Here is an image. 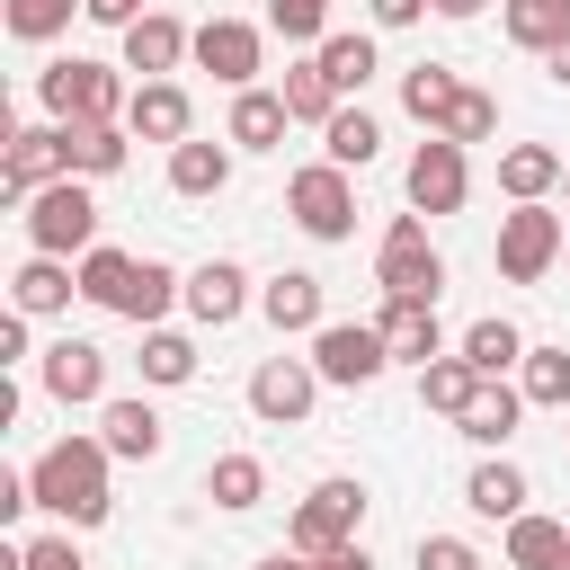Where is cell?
I'll return each instance as SVG.
<instances>
[{"label":"cell","instance_id":"obj_2","mask_svg":"<svg viewBox=\"0 0 570 570\" xmlns=\"http://www.w3.org/2000/svg\"><path fill=\"white\" fill-rule=\"evenodd\" d=\"M36 98H45L53 125H125V107H134V89L116 80V62H89V53L45 62L36 71Z\"/></svg>","mask_w":570,"mask_h":570},{"label":"cell","instance_id":"obj_47","mask_svg":"<svg viewBox=\"0 0 570 570\" xmlns=\"http://www.w3.org/2000/svg\"><path fill=\"white\" fill-rule=\"evenodd\" d=\"M303 561H312V570H374V552H365V543H338V552H303Z\"/></svg>","mask_w":570,"mask_h":570},{"label":"cell","instance_id":"obj_33","mask_svg":"<svg viewBox=\"0 0 570 570\" xmlns=\"http://www.w3.org/2000/svg\"><path fill=\"white\" fill-rule=\"evenodd\" d=\"M374 151H383V125H374V116H365V107L347 98V107H338V116L321 125V160H338V169H365Z\"/></svg>","mask_w":570,"mask_h":570},{"label":"cell","instance_id":"obj_31","mask_svg":"<svg viewBox=\"0 0 570 570\" xmlns=\"http://www.w3.org/2000/svg\"><path fill=\"white\" fill-rule=\"evenodd\" d=\"M321 71H330V89H338V98H365V80L383 71V53H374V36H356V27H330V45H321Z\"/></svg>","mask_w":570,"mask_h":570},{"label":"cell","instance_id":"obj_34","mask_svg":"<svg viewBox=\"0 0 570 570\" xmlns=\"http://www.w3.org/2000/svg\"><path fill=\"white\" fill-rule=\"evenodd\" d=\"M134 267H142L134 249H107V240H98V249L80 258V294H89L98 312H125V303H134Z\"/></svg>","mask_w":570,"mask_h":570},{"label":"cell","instance_id":"obj_14","mask_svg":"<svg viewBox=\"0 0 570 570\" xmlns=\"http://www.w3.org/2000/svg\"><path fill=\"white\" fill-rule=\"evenodd\" d=\"M258 312H267L276 338H312V330H330V294H321L312 267H276V276L258 285Z\"/></svg>","mask_w":570,"mask_h":570},{"label":"cell","instance_id":"obj_13","mask_svg":"<svg viewBox=\"0 0 570 570\" xmlns=\"http://www.w3.org/2000/svg\"><path fill=\"white\" fill-rule=\"evenodd\" d=\"M36 383H45V401L89 410V401H107V347H98V338H53V347L36 356Z\"/></svg>","mask_w":570,"mask_h":570},{"label":"cell","instance_id":"obj_38","mask_svg":"<svg viewBox=\"0 0 570 570\" xmlns=\"http://www.w3.org/2000/svg\"><path fill=\"white\" fill-rule=\"evenodd\" d=\"M454 89H463V80H454L445 62H419V71H401V116H419V125L436 134L445 107H454Z\"/></svg>","mask_w":570,"mask_h":570},{"label":"cell","instance_id":"obj_3","mask_svg":"<svg viewBox=\"0 0 570 570\" xmlns=\"http://www.w3.org/2000/svg\"><path fill=\"white\" fill-rule=\"evenodd\" d=\"M27 249L36 258H89L98 249V196H89V178H53L45 196H27Z\"/></svg>","mask_w":570,"mask_h":570},{"label":"cell","instance_id":"obj_28","mask_svg":"<svg viewBox=\"0 0 570 570\" xmlns=\"http://www.w3.org/2000/svg\"><path fill=\"white\" fill-rule=\"evenodd\" d=\"M169 187H178V196H223V187H232V142L187 134V142L169 151Z\"/></svg>","mask_w":570,"mask_h":570},{"label":"cell","instance_id":"obj_52","mask_svg":"<svg viewBox=\"0 0 570 570\" xmlns=\"http://www.w3.org/2000/svg\"><path fill=\"white\" fill-rule=\"evenodd\" d=\"M561 205H570V178H561Z\"/></svg>","mask_w":570,"mask_h":570},{"label":"cell","instance_id":"obj_20","mask_svg":"<svg viewBox=\"0 0 570 570\" xmlns=\"http://www.w3.org/2000/svg\"><path fill=\"white\" fill-rule=\"evenodd\" d=\"M525 499H534V481H525L508 454H481V463L463 472V508H472V517H490V525H517V517H525Z\"/></svg>","mask_w":570,"mask_h":570},{"label":"cell","instance_id":"obj_30","mask_svg":"<svg viewBox=\"0 0 570 570\" xmlns=\"http://www.w3.org/2000/svg\"><path fill=\"white\" fill-rule=\"evenodd\" d=\"M205 499H214L223 517H249V508L267 499V463H258V454H214V463H205Z\"/></svg>","mask_w":570,"mask_h":570},{"label":"cell","instance_id":"obj_24","mask_svg":"<svg viewBox=\"0 0 570 570\" xmlns=\"http://www.w3.org/2000/svg\"><path fill=\"white\" fill-rule=\"evenodd\" d=\"M525 347H534V338H525L517 321H499V312H490V321H472V330H463V347H454V356H463L481 383H508V374L525 365Z\"/></svg>","mask_w":570,"mask_h":570},{"label":"cell","instance_id":"obj_35","mask_svg":"<svg viewBox=\"0 0 570 570\" xmlns=\"http://www.w3.org/2000/svg\"><path fill=\"white\" fill-rule=\"evenodd\" d=\"M125 160H134L125 125H71V178H116Z\"/></svg>","mask_w":570,"mask_h":570},{"label":"cell","instance_id":"obj_11","mask_svg":"<svg viewBox=\"0 0 570 570\" xmlns=\"http://www.w3.org/2000/svg\"><path fill=\"white\" fill-rule=\"evenodd\" d=\"M196 71H214L223 89H258V71H267V27H249V18H205V27H196Z\"/></svg>","mask_w":570,"mask_h":570},{"label":"cell","instance_id":"obj_10","mask_svg":"<svg viewBox=\"0 0 570 570\" xmlns=\"http://www.w3.org/2000/svg\"><path fill=\"white\" fill-rule=\"evenodd\" d=\"M53 178H71V125H53V116H45V125H18V134H9V160H0V187L27 205V196H45Z\"/></svg>","mask_w":570,"mask_h":570},{"label":"cell","instance_id":"obj_6","mask_svg":"<svg viewBox=\"0 0 570 570\" xmlns=\"http://www.w3.org/2000/svg\"><path fill=\"white\" fill-rule=\"evenodd\" d=\"M561 249H570V223H561L552 205H508V214H499L490 267H499L508 285H543V276L561 267Z\"/></svg>","mask_w":570,"mask_h":570},{"label":"cell","instance_id":"obj_50","mask_svg":"<svg viewBox=\"0 0 570 570\" xmlns=\"http://www.w3.org/2000/svg\"><path fill=\"white\" fill-rule=\"evenodd\" d=\"M543 62H552V80H561V89H570V45H561V53H543Z\"/></svg>","mask_w":570,"mask_h":570},{"label":"cell","instance_id":"obj_44","mask_svg":"<svg viewBox=\"0 0 570 570\" xmlns=\"http://www.w3.org/2000/svg\"><path fill=\"white\" fill-rule=\"evenodd\" d=\"M80 18H98V27H116V36H125V27H134V18H151V9H142V0H80Z\"/></svg>","mask_w":570,"mask_h":570},{"label":"cell","instance_id":"obj_32","mask_svg":"<svg viewBox=\"0 0 570 570\" xmlns=\"http://www.w3.org/2000/svg\"><path fill=\"white\" fill-rule=\"evenodd\" d=\"M508 45H525V53H561L570 45V0H508Z\"/></svg>","mask_w":570,"mask_h":570},{"label":"cell","instance_id":"obj_48","mask_svg":"<svg viewBox=\"0 0 570 570\" xmlns=\"http://www.w3.org/2000/svg\"><path fill=\"white\" fill-rule=\"evenodd\" d=\"M428 9H436V18H454V27H463V18H481V9H490V0H428Z\"/></svg>","mask_w":570,"mask_h":570},{"label":"cell","instance_id":"obj_49","mask_svg":"<svg viewBox=\"0 0 570 570\" xmlns=\"http://www.w3.org/2000/svg\"><path fill=\"white\" fill-rule=\"evenodd\" d=\"M258 570H312V561H303V552H294V543H285V552H267V561H258Z\"/></svg>","mask_w":570,"mask_h":570},{"label":"cell","instance_id":"obj_22","mask_svg":"<svg viewBox=\"0 0 570 570\" xmlns=\"http://www.w3.org/2000/svg\"><path fill=\"white\" fill-rule=\"evenodd\" d=\"M71 294H80V267H71V258H27V267L9 276V312H27V321L71 312Z\"/></svg>","mask_w":570,"mask_h":570},{"label":"cell","instance_id":"obj_7","mask_svg":"<svg viewBox=\"0 0 570 570\" xmlns=\"http://www.w3.org/2000/svg\"><path fill=\"white\" fill-rule=\"evenodd\" d=\"M356 534H365V481H347V472L312 481V490L294 499V517H285V543H294V552H338V543H356Z\"/></svg>","mask_w":570,"mask_h":570},{"label":"cell","instance_id":"obj_53","mask_svg":"<svg viewBox=\"0 0 570 570\" xmlns=\"http://www.w3.org/2000/svg\"><path fill=\"white\" fill-rule=\"evenodd\" d=\"M561 267H570V249H561Z\"/></svg>","mask_w":570,"mask_h":570},{"label":"cell","instance_id":"obj_19","mask_svg":"<svg viewBox=\"0 0 570 570\" xmlns=\"http://www.w3.org/2000/svg\"><path fill=\"white\" fill-rule=\"evenodd\" d=\"M561 178H570V160H561L552 142H508V151H499V196H508V205H552Z\"/></svg>","mask_w":570,"mask_h":570},{"label":"cell","instance_id":"obj_40","mask_svg":"<svg viewBox=\"0 0 570 570\" xmlns=\"http://www.w3.org/2000/svg\"><path fill=\"white\" fill-rule=\"evenodd\" d=\"M267 36L321 53V45H330V0H267Z\"/></svg>","mask_w":570,"mask_h":570},{"label":"cell","instance_id":"obj_51","mask_svg":"<svg viewBox=\"0 0 570 570\" xmlns=\"http://www.w3.org/2000/svg\"><path fill=\"white\" fill-rule=\"evenodd\" d=\"M561 436H570V410H561Z\"/></svg>","mask_w":570,"mask_h":570},{"label":"cell","instance_id":"obj_42","mask_svg":"<svg viewBox=\"0 0 570 570\" xmlns=\"http://www.w3.org/2000/svg\"><path fill=\"white\" fill-rule=\"evenodd\" d=\"M419 570H490L463 534H419Z\"/></svg>","mask_w":570,"mask_h":570},{"label":"cell","instance_id":"obj_8","mask_svg":"<svg viewBox=\"0 0 570 570\" xmlns=\"http://www.w3.org/2000/svg\"><path fill=\"white\" fill-rule=\"evenodd\" d=\"M401 196H410V214H463V196H472V151L463 142H445V134H428L419 151H410V169H401Z\"/></svg>","mask_w":570,"mask_h":570},{"label":"cell","instance_id":"obj_16","mask_svg":"<svg viewBox=\"0 0 570 570\" xmlns=\"http://www.w3.org/2000/svg\"><path fill=\"white\" fill-rule=\"evenodd\" d=\"M125 134L134 142H187L196 134V98L178 89V80H134V107H125Z\"/></svg>","mask_w":570,"mask_h":570},{"label":"cell","instance_id":"obj_1","mask_svg":"<svg viewBox=\"0 0 570 570\" xmlns=\"http://www.w3.org/2000/svg\"><path fill=\"white\" fill-rule=\"evenodd\" d=\"M107 445L98 436H53L36 463H27V490H36V508L45 517H62V534H89V525H107L116 517V490H107Z\"/></svg>","mask_w":570,"mask_h":570},{"label":"cell","instance_id":"obj_18","mask_svg":"<svg viewBox=\"0 0 570 570\" xmlns=\"http://www.w3.org/2000/svg\"><path fill=\"white\" fill-rule=\"evenodd\" d=\"M178 62H196V27H178L169 9H151V18H134V27H125V71L169 80Z\"/></svg>","mask_w":570,"mask_h":570},{"label":"cell","instance_id":"obj_46","mask_svg":"<svg viewBox=\"0 0 570 570\" xmlns=\"http://www.w3.org/2000/svg\"><path fill=\"white\" fill-rule=\"evenodd\" d=\"M365 18H374V27H419L428 0H365Z\"/></svg>","mask_w":570,"mask_h":570},{"label":"cell","instance_id":"obj_21","mask_svg":"<svg viewBox=\"0 0 570 570\" xmlns=\"http://www.w3.org/2000/svg\"><path fill=\"white\" fill-rule=\"evenodd\" d=\"M374 330H383V347H392V365H436V356H445V330H436V303H392V294H383V312H374Z\"/></svg>","mask_w":570,"mask_h":570},{"label":"cell","instance_id":"obj_9","mask_svg":"<svg viewBox=\"0 0 570 570\" xmlns=\"http://www.w3.org/2000/svg\"><path fill=\"white\" fill-rule=\"evenodd\" d=\"M312 365H321V383L365 392V383H383V374H392V347H383V330H374V321H330V330H312Z\"/></svg>","mask_w":570,"mask_h":570},{"label":"cell","instance_id":"obj_26","mask_svg":"<svg viewBox=\"0 0 570 570\" xmlns=\"http://www.w3.org/2000/svg\"><path fill=\"white\" fill-rule=\"evenodd\" d=\"M508 570H570V525L543 517V508H525L508 525Z\"/></svg>","mask_w":570,"mask_h":570},{"label":"cell","instance_id":"obj_15","mask_svg":"<svg viewBox=\"0 0 570 570\" xmlns=\"http://www.w3.org/2000/svg\"><path fill=\"white\" fill-rule=\"evenodd\" d=\"M249 303H258V294H249V267H240V258L187 267V321H196V330H232Z\"/></svg>","mask_w":570,"mask_h":570},{"label":"cell","instance_id":"obj_45","mask_svg":"<svg viewBox=\"0 0 570 570\" xmlns=\"http://www.w3.org/2000/svg\"><path fill=\"white\" fill-rule=\"evenodd\" d=\"M27 330H36L27 312H9V321H0V365H27V356H36V347H27Z\"/></svg>","mask_w":570,"mask_h":570},{"label":"cell","instance_id":"obj_27","mask_svg":"<svg viewBox=\"0 0 570 570\" xmlns=\"http://www.w3.org/2000/svg\"><path fill=\"white\" fill-rule=\"evenodd\" d=\"M276 98H285V116L294 125H330L347 98L330 89V71H321V53H303V62H285V80H276Z\"/></svg>","mask_w":570,"mask_h":570},{"label":"cell","instance_id":"obj_5","mask_svg":"<svg viewBox=\"0 0 570 570\" xmlns=\"http://www.w3.org/2000/svg\"><path fill=\"white\" fill-rule=\"evenodd\" d=\"M285 214H294V232H312V240H356V169L303 160V169L285 178Z\"/></svg>","mask_w":570,"mask_h":570},{"label":"cell","instance_id":"obj_23","mask_svg":"<svg viewBox=\"0 0 570 570\" xmlns=\"http://www.w3.org/2000/svg\"><path fill=\"white\" fill-rule=\"evenodd\" d=\"M285 125H294V116H285V98H276V89H232L223 142H232V151H276V142H285Z\"/></svg>","mask_w":570,"mask_h":570},{"label":"cell","instance_id":"obj_12","mask_svg":"<svg viewBox=\"0 0 570 570\" xmlns=\"http://www.w3.org/2000/svg\"><path fill=\"white\" fill-rule=\"evenodd\" d=\"M312 401H321V365H312V356H258V374H249V410H258L267 428H303Z\"/></svg>","mask_w":570,"mask_h":570},{"label":"cell","instance_id":"obj_39","mask_svg":"<svg viewBox=\"0 0 570 570\" xmlns=\"http://www.w3.org/2000/svg\"><path fill=\"white\" fill-rule=\"evenodd\" d=\"M436 134H445V142H463V151H472V142H490V134H499V98H490V89H472V80H463V89H454V107H445V125H436Z\"/></svg>","mask_w":570,"mask_h":570},{"label":"cell","instance_id":"obj_4","mask_svg":"<svg viewBox=\"0 0 570 570\" xmlns=\"http://www.w3.org/2000/svg\"><path fill=\"white\" fill-rule=\"evenodd\" d=\"M374 285H383L392 303H436V294H445V249L428 240V214H392V223H383Z\"/></svg>","mask_w":570,"mask_h":570},{"label":"cell","instance_id":"obj_29","mask_svg":"<svg viewBox=\"0 0 570 570\" xmlns=\"http://www.w3.org/2000/svg\"><path fill=\"white\" fill-rule=\"evenodd\" d=\"M134 365H142V383H151V392H178V383H196V338L160 321V330H142Z\"/></svg>","mask_w":570,"mask_h":570},{"label":"cell","instance_id":"obj_17","mask_svg":"<svg viewBox=\"0 0 570 570\" xmlns=\"http://www.w3.org/2000/svg\"><path fill=\"white\" fill-rule=\"evenodd\" d=\"M98 445L116 454V463H160V445H169V419L134 392V401H98Z\"/></svg>","mask_w":570,"mask_h":570},{"label":"cell","instance_id":"obj_25","mask_svg":"<svg viewBox=\"0 0 570 570\" xmlns=\"http://www.w3.org/2000/svg\"><path fill=\"white\" fill-rule=\"evenodd\" d=\"M517 419H525V392H517V383H481V392H472V410L454 419V436H472L481 454H508Z\"/></svg>","mask_w":570,"mask_h":570},{"label":"cell","instance_id":"obj_37","mask_svg":"<svg viewBox=\"0 0 570 570\" xmlns=\"http://www.w3.org/2000/svg\"><path fill=\"white\" fill-rule=\"evenodd\" d=\"M517 392H525V410H570V347H525Z\"/></svg>","mask_w":570,"mask_h":570},{"label":"cell","instance_id":"obj_36","mask_svg":"<svg viewBox=\"0 0 570 570\" xmlns=\"http://www.w3.org/2000/svg\"><path fill=\"white\" fill-rule=\"evenodd\" d=\"M472 392H481V374H472L454 347H445L436 365H419V401H428L436 419H463V410H472Z\"/></svg>","mask_w":570,"mask_h":570},{"label":"cell","instance_id":"obj_43","mask_svg":"<svg viewBox=\"0 0 570 570\" xmlns=\"http://www.w3.org/2000/svg\"><path fill=\"white\" fill-rule=\"evenodd\" d=\"M18 570H89V561L71 534H36V543H18Z\"/></svg>","mask_w":570,"mask_h":570},{"label":"cell","instance_id":"obj_41","mask_svg":"<svg viewBox=\"0 0 570 570\" xmlns=\"http://www.w3.org/2000/svg\"><path fill=\"white\" fill-rule=\"evenodd\" d=\"M71 9H80V0H9L0 18H9V36H18V45H53V36L71 27Z\"/></svg>","mask_w":570,"mask_h":570}]
</instances>
